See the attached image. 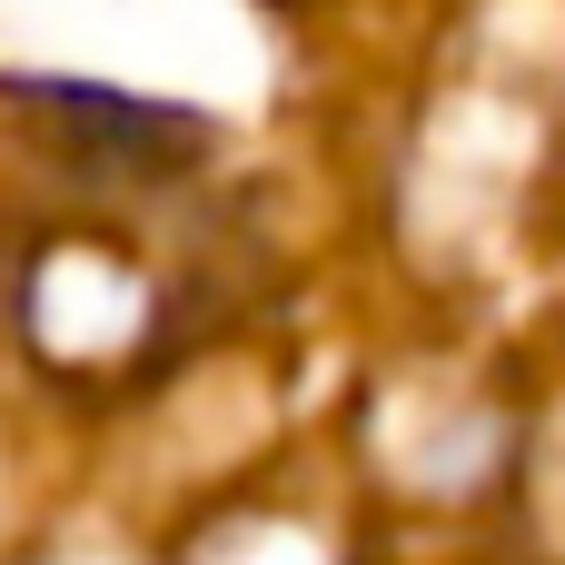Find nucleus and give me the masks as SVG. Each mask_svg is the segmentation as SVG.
<instances>
[{
	"label": "nucleus",
	"instance_id": "obj_1",
	"mask_svg": "<svg viewBox=\"0 0 565 565\" xmlns=\"http://www.w3.org/2000/svg\"><path fill=\"white\" fill-rule=\"evenodd\" d=\"M0 99L20 119L50 129V149L89 179H129V189H159V179H189L199 149L218 139L199 109H169V99H129V89H99V79H50V70H20L0 79Z\"/></svg>",
	"mask_w": 565,
	"mask_h": 565
}]
</instances>
